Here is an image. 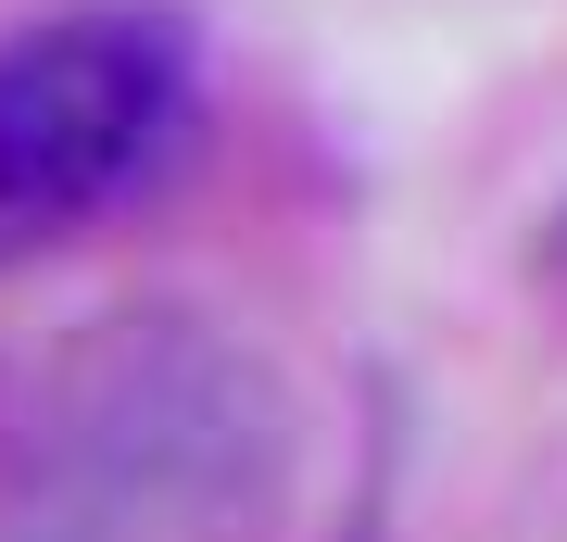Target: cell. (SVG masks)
I'll use <instances>...</instances> for the list:
<instances>
[{"label":"cell","mask_w":567,"mask_h":542,"mask_svg":"<svg viewBox=\"0 0 567 542\" xmlns=\"http://www.w3.org/2000/svg\"><path fill=\"white\" fill-rule=\"evenodd\" d=\"M290 379L203 303H89L0 366V542H265Z\"/></svg>","instance_id":"cell-1"},{"label":"cell","mask_w":567,"mask_h":542,"mask_svg":"<svg viewBox=\"0 0 567 542\" xmlns=\"http://www.w3.org/2000/svg\"><path fill=\"white\" fill-rule=\"evenodd\" d=\"M189 126V39L152 0H76L0 39V241L114 215Z\"/></svg>","instance_id":"cell-2"},{"label":"cell","mask_w":567,"mask_h":542,"mask_svg":"<svg viewBox=\"0 0 567 542\" xmlns=\"http://www.w3.org/2000/svg\"><path fill=\"white\" fill-rule=\"evenodd\" d=\"M543 278L567 290V190H555V215H543Z\"/></svg>","instance_id":"cell-3"}]
</instances>
